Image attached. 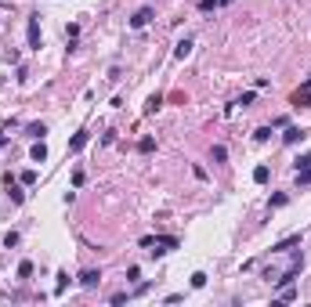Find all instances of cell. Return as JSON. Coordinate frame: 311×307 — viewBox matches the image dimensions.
<instances>
[{
  "label": "cell",
  "instance_id": "1",
  "mask_svg": "<svg viewBox=\"0 0 311 307\" xmlns=\"http://www.w3.org/2000/svg\"><path fill=\"white\" fill-rule=\"evenodd\" d=\"M25 36H29V51H40L44 33H40V22H36V15L29 18V25H25Z\"/></svg>",
  "mask_w": 311,
  "mask_h": 307
},
{
  "label": "cell",
  "instance_id": "2",
  "mask_svg": "<svg viewBox=\"0 0 311 307\" xmlns=\"http://www.w3.org/2000/svg\"><path fill=\"white\" fill-rule=\"evenodd\" d=\"M293 246H300V231H293V235H286V239H279V242L271 246V257H282V253H289Z\"/></svg>",
  "mask_w": 311,
  "mask_h": 307
},
{
  "label": "cell",
  "instance_id": "3",
  "mask_svg": "<svg viewBox=\"0 0 311 307\" xmlns=\"http://www.w3.org/2000/svg\"><path fill=\"white\" fill-rule=\"evenodd\" d=\"M149 22H152V4H145V7H138V11L131 15V29H145Z\"/></svg>",
  "mask_w": 311,
  "mask_h": 307
},
{
  "label": "cell",
  "instance_id": "4",
  "mask_svg": "<svg viewBox=\"0 0 311 307\" xmlns=\"http://www.w3.org/2000/svg\"><path fill=\"white\" fill-rule=\"evenodd\" d=\"M98 282H102V271H94V267H87V271H80V285H84V289H94Z\"/></svg>",
  "mask_w": 311,
  "mask_h": 307
},
{
  "label": "cell",
  "instance_id": "5",
  "mask_svg": "<svg viewBox=\"0 0 311 307\" xmlns=\"http://www.w3.org/2000/svg\"><path fill=\"white\" fill-rule=\"evenodd\" d=\"M304 134H308L304 127H286V134H282V141H286V145H300V141H304Z\"/></svg>",
  "mask_w": 311,
  "mask_h": 307
},
{
  "label": "cell",
  "instance_id": "6",
  "mask_svg": "<svg viewBox=\"0 0 311 307\" xmlns=\"http://www.w3.org/2000/svg\"><path fill=\"white\" fill-rule=\"evenodd\" d=\"M87 141H90L87 130H76V134H72V141H69V152H80V148H87Z\"/></svg>",
  "mask_w": 311,
  "mask_h": 307
},
{
  "label": "cell",
  "instance_id": "7",
  "mask_svg": "<svg viewBox=\"0 0 311 307\" xmlns=\"http://www.w3.org/2000/svg\"><path fill=\"white\" fill-rule=\"evenodd\" d=\"M25 134H29L33 141H44V137H47V123H29V127H25Z\"/></svg>",
  "mask_w": 311,
  "mask_h": 307
},
{
  "label": "cell",
  "instance_id": "8",
  "mask_svg": "<svg viewBox=\"0 0 311 307\" xmlns=\"http://www.w3.org/2000/svg\"><path fill=\"white\" fill-rule=\"evenodd\" d=\"M29 159H33V163H44V159H47V145L36 141V145L29 148Z\"/></svg>",
  "mask_w": 311,
  "mask_h": 307
},
{
  "label": "cell",
  "instance_id": "9",
  "mask_svg": "<svg viewBox=\"0 0 311 307\" xmlns=\"http://www.w3.org/2000/svg\"><path fill=\"white\" fill-rule=\"evenodd\" d=\"M188 54H192V40L185 36V40H178V47H174V58H181V62H185Z\"/></svg>",
  "mask_w": 311,
  "mask_h": 307
},
{
  "label": "cell",
  "instance_id": "10",
  "mask_svg": "<svg viewBox=\"0 0 311 307\" xmlns=\"http://www.w3.org/2000/svg\"><path fill=\"white\" fill-rule=\"evenodd\" d=\"M159 109H163V94H152L149 101H145V112H149V116H152V112H159Z\"/></svg>",
  "mask_w": 311,
  "mask_h": 307
},
{
  "label": "cell",
  "instance_id": "11",
  "mask_svg": "<svg viewBox=\"0 0 311 307\" xmlns=\"http://www.w3.org/2000/svg\"><path fill=\"white\" fill-rule=\"evenodd\" d=\"M268 177H271V170H268V166H257V170H253V184H268Z\"/></svg>",
  "mask_w": 311,
  "mask_h": 307
},
{
  "label": "cell",
  "instance_id": "12",
  "mask_svg": "<svg viewBox=\"0 0 311 307\" xmlns=\"http://www.w3.org/2000/svg\"><path fill=\"white\" fill-rule=\"evenodd\" d=\"M7 199H11V202H22V199H25V192L18 188L15 181H7Z\"/></svg>",
  "mask_w": 311,
  "mask_h": 307
},
{
  "label": "cell",
  "instance_id": "13",
  "mask_svg": "<svg viewBox=\"0 0 311 307\" xmlns=\"http://www.w3.org/2000/svg\"><path fill=\"white\" fill-rule=\"evenodd\" d=\"M279 300H297V289H293V282H282V289H279Z\"/></svg>",
  "mask_w": 311,
  "mask_h": 307
},
{
  "label": "cell",
  "instance_id": "14",
  "mask_svg": "<svg viewBox=\"0 0 311 307\" xmlns=\"http://www.w3.org/2000/svg\"><path fill=\"white\" fill-rule=\"evenodd\" d=\"M199 11H203V15H210V11H217V7H221V0H199Z\"/></svg>",
  "mask_w": 311,
  "mask_h": 307
},
{
  "label": "cell",
  "instance_id": "15",
  "mask_svg": "<svg viewBox=\"0 0 311 307\" xmlns=\"http://www.w3.org/2000/svg\"><path fill=\"white\" fill-rule=\"evenodd\" d=\"M210 159H214V163H224V159H228V148H224V145H214V152H210Z\"/></svg>",
  "mask_w": 311,
  "mask_h": 307
},
{
  "label": "cell",
  "instance_id": "16",
  "mask_svg": "<svg viewBox=\"0 0 311 307\" xmlns=\"http://www.w3.org/2000/svg\"><path fill=\"white\" fill-rule=\"evenodd\" d=\"M66 285H69V275H66V271H58V282H54V296H62V293H66Z\"/></svg>",
  "mask_w": 311,
  "mask_h": 307
},
{
  "label": "cell",
  "instance_id": "17",
  "mask_svg": "<svg viewBox=\"0 0 311 307\" xmlns=\"http://www.w3.org/2000/svg\"><path fill=\"white\" fill-rule=\"evenodd\" d=\"M293 105H308L311 109V90H297V94H293Z\"/></svg>",
  "mask_w": 311,
  "mask_h": 307
},
{
  "label": "cell",
  "instance_id": "18",
  "mask_svg": "<svg viewBox=\"0 0 311 307\" xmlns=\"http://www.w3.org/2000/svg\"><path fill=\"white\" fill-rule=\"evenodd\" d=\"M293 166H297V170H311V152L297 155V159H293Z\"/></svg>",
  "mask_w": 311,
  "mask_h": 307
},
{
  "label": "cell",
  "instance_id": "19",
  "mask_svg": "<svg viewBox=\"0 0 311 307\" xmlns=\"http://www.w3.org/2000/svg\"><path fill=\"white\" fill-rule=\"evenodd\" d=\"M33 275V260H22V264H18V278H29Z\"/></svg>",
  "mask_w": 311,
  "mask_h": 307
},
{
  "label": "cell",
  "instance_id": "20",
  "mask_svg": "<svg viewBox=\"0 0 311 307\" xmlns=\"http://www.w3.org/2000/svg\"><path fill=\"white\" fill-rule=\"evenodd\" d=\"M152 148H156V141H152V137H141V141H138V152H145V155H149Z\"/></svg>",
  "mask_w": 311,
  "mask_h": 307
},
{
  "label": "cell",
  "instance_id": "21",
  "mask_svg": "<svg viewBox=\"0 0 311 307\" xmlns=\"http://www.w3.org/2000/svg\"><path fill=\"white\" fill-rule=\"evenodd\" d=\"M18 181H22V184H36V170H22V174H18Z\"/></svg>",
  "mask_w": 311,
  "mask_h": 307
},
{
  "label": "cell",
  "instance_id": "22",
  "mask_svg": "<svg viewBox=\"0 0 311 307\" xmlns=\"http://www.w3.org/2000/svg\"><path fill=\"white\" fill-rule=\"evenodd\" d=\"M203 285H206V275L196 271V275H192V289H203Z\"/></svg>",
  "mask_w": 311,
  "mask_h": 307
},
{
  "label": "cell",
  "instance_id": "23",
  "mask_svg": "<svg viewBox=\"0 0 311 307\" xmlns=\"http://www.w3.org/2000/svg\"><path fill=\"white\" fill-rule=\"evenodd\" d=\"M253 98H257V94H253V90H246V94H243L239 101H235V105H243V109H250V105H253Z\"/></svg>",
  "mask_w": 311,
  "mask_h": 307
},
{
  "label": "cell",
  "instance_id": "24",
  "mask_svg": "<svg viewBox=\"0 0 311 307\" xmlns=\"http://www.w3.org/2000/svg\"><path fill=\"white\" fill-rule=\"evenodd\" d=\"M253 137H257V141H268V137H271V127H257V130H253Z\"/></svg>",
  "mask_w": 311,
  "mask_h": 307
},
{
  "label": "cell",
  "instance_id": "25",
  "mask_svg": "<svg viewBox=\"0 0 311 307\" xmlns=\"http://www.w3.org/2000/svg\"><path fill=\"white\" fill-rule=\"evenodd\" d=\"M4 246H7V249L18 246V231H7V235H4Z\"/></svg>",
  "mask_w": 311,
  "mask_h": 307
},
{
  "label": "cell",
  "instance_id": "26",
  "mask_svg": "<svg viewBox=\"0 0 311 307\" xmlns=\"http://www.w3.org/2000/svg\"><path fill=\"white\" fill-rule=\"evenodd\" d=\"M66 36H69V40H76V36H80V25L69 22V25H66Z\"/></svg>",
  "mask_w": 311,
  "mask_h": 307
},
{
  "label": "cell",
  "instance_id": "27",
  "mask_svg": "<svg viewBox=\"0 0 311 307\" xmlns=\"http://www.w3.org/2000/svg\"><path fill=\"white\" fill-rule=\"evenodd\" d=\"M286 202H289V195H282V192L271 195V206H286Z\"/></svg>",
  "mask_w": 311,
  "mask_h": 307
},
{
  "label": "cell",
  "instance_id": "28",
  "mask_svg": "<svg viewBox=\"0 0 311 307\" xmlns=\"http://www.w3.org/2000/svg\"><path fill=\"white\" fill-rule=\"evenodd\" d=\"M141 278V267H127V282H138Z\"/></svg>",
  "mask_w": 311,
  "mask_h": 307
},
{
  "label": "cell",
  "instance_id": "29",
  "mask_svg": "<svg viewBox=\"0 0 311 307\" xmlns=\"http://www.w3.org/2000/svg\"><path fill=\"white\" fill-rule=\"evenodd\" d=\"M297 184H311V170H297Z\"/></svg>",
  "mask_w": 311,
  "mask_h": 307
},
{
  "label": "cell",
  "instance_id": "30",
  "mask_svg": "<svg viewBox=\"0 0 311 307\" xmlns=\"http://www.w3.org/2000/svg\"><path fill=\"white\" fill-rule=\"evenodd\" d=\"M84 181H87V174H84V170H72V184H76V188H80Z\"/></svg>",
  "mask_w": 311,
  "mask_h": 307
},
{
  "label": "cell",
  "instance_id": "31",
  "mask_svg": "<svg viewBox=\"0 0 311 307\" xmlns=\"http://www.w3.org/2000/svg\"><path fill=\"white\" fill-rule=\"evenodd\" d=\"M4 145H7V137H4V134H0V148H4Z\"/></svg>",
  "mask_w": 311,
  "mask_h": 307
},
{
  "label": "cell",
  "instance_id": "32",
  "mask_svg": "<svg viewBox=\"0 0 311 307\" xmlns=\"http://www.w3.org/2000/svg\"><path fill=\"white\" fill-rule=\"evenodd\" d=\"M221 4H232V0H221Z\"/></svg>",
  "mask_w": 311,
  "mask_h": 307
}]
</instances>
